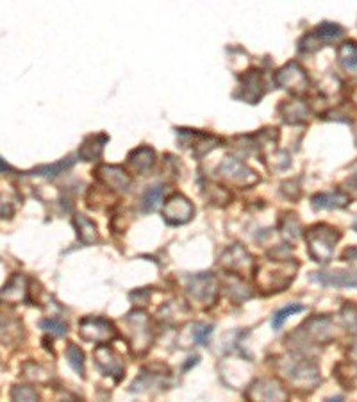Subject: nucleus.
I'll return each mask as SVG.
<instances>
[{
	"label": "nucleus",
	"mask_w": 357,
	"mask_h": 402,
	"mask_svg": "<svg viewBox=\"0 0 357 402\" xmlns=\"http://www.w3.org/2000/svg\"><path fill=\"white\" fill-rule=\"evenodd\" d=\"M343 27L342 25H336V23H330V22H325L322 23V25H318L316 27V34L320 39H327V42H330V39H336V38H342L343 36Z\"/></svg>",
	"instance_id": "29"
},
{
	"label": "nucleus",
	"mask_w": 357,
	"mask_h": 402,
	"mask_svg": "<svg viewBox=\"0 0 357 402\" xmlns=\"http://www.w3.org/2000/svg\"><path fill=\"white\" fill-rule=\"evenodd\" d=\"M277 84H279L280 88L287 89V92L300 95V93L306 92L307 86H309V79H307L306 70H304L299 63L292 61L277 72Z\"/></svg>",
	"instance_id": "9"
},
{
	"label": "nucleus",
	"mask_w": 357,
	"mask_h": 402,
	"mask_svg": "<svg viewBox=\"0 0 357 402\" xmlns=\"http://www.w3.org/2000/svg\"><path fill=\"white\" fill-rule=\"evenodd\" d=\"M15 215V204L8 195L0 194V218H11Z\"/></svg>",
	"instance_id": "36"
},
{
	"label": "nucleus",
	"mask_w": 357,
	"mask_h": 402,
	"mask_svg": "<svg viewBox=\"0 0 357 402\" xmlns=\"http://www.w3.org/2000/svg\"><path fill=\"white\" fill-rule=\"evenodd\" d=\"M79 333L84 340L93 341V344H105L117 337V329L109 320L100 317H86L79 324Z\"/></svg>",
	"instance_id": "8"
},
{
	"label": "nucleus",
	"mask_w": 357,
	"mask_h": 402,
	"mask_svg": "<svg viewBox=\"0 0 357 402\" xmlns=\"http://www.w3.org/2000/svg\"><path fill=\"white\" fill-rule=\"evenodd\" d=\"M325 402H346L343 397H332V398H327Z\"/></svg>",
	"instance_id": "38"
},
{
	"label": "nucleus",
	"mask_w": 357,
	"mask_h": 402,
	"mask_svg": "<svg viewBox=\"0 0 357 402\" xmlns=\"http://www.w3.org/2000/svg\"><path fill=\"white\" fill-rule=\"evenodd\" d=\"M315 282L322 287L332 288H357V270H332V272H315L311 275Z\"/></svg>",
	"instance_id": "14"
},
{
	"label": "nucleus",
	"mask_w": 357,
	"mask_h": 402,
	"mask_svg": "<svg viewBox=\"0 0 357 402\" xmlns=\"http://www.w3.org/2000/svg\"><path fill=\"white\" fill-rule=\"evenodd\" d=\"M70 165H72V159H63V161L56 163V165H47V167L36 168L34 174H38V175H58V174H61L63 170H66V168L70 167Z\"/></svg>",
	"instance_id": "34"
},
{
	"label": "nucleus",
	"mask_w": 357,
	"mask_h": 402,
	"mask_svg": "<svg viewBox=\"0 0 357 402\" xmlns=\"http://www.w3.org/2000/svg\"><path fill=\"white\" fill-rule=\"evenodd\" d=\"M105 144H108V136L105 134L89 136V138L84 139V144L81 145V149H79V156H81L84 161L98 159L102 156V151H104Z\"/></svg>",
	"instance_id": "22"
},
{
	"label": "nucleus",
	"mask_w": 357,
	"mask_h": 402,
	"mask_svg": "<svg viewBox=\"0 0 357 402\" xmlns=\"http://www.w3.org/2000/svg\"><path fill=\"white\" fill-rule=\"evenodd\" d=\"M188 297L200 306L214 304L218 297V281L211 274H198L188 282Z\"/></svg>",
	"instance_id": "7"
},
{
	"label": "nucleus",
	"mask_w": 357,
	"mask_h": 402,
	"mask_svg": "<svg viewBox=\"0 0 357 402\" xmlns=\"http://www.w3.org/2000/svg\"><path fill=\"white\" fill-rule=\"evenodd\" d=\"M66 358H68L70 367L74 368L79 375H84V354H82V351L77 345H68V348H66Z\"/></svg>",
	"instance_id": "26"
},
{
	"label": "nucleus",
	"mask_w": 357,
	"mask_h": 402,
	"mask_svg": "<svg viewBox=\"0 0 357 402\" xmlns=\"http://www.w3.org/2000/svg\"><path fill=\"white\" fill-rule=\"evenodd\" d=\"M95 361H97V365L105 374L113 375L117 381L124 377V361H122V358L118 356L113 348L108 347V345H98L97 351H95Z\"/></svg>",
	"instance_id": "15"
},
{
	"label": "nucleus",
	"mask_w": 357,
	"mask_h": 402,
	"mask_svg": "<svg viewBox=\"0 0 357 402\" xmlns=\"http://www.w3.org/2000/svg\"><path fill=\"white\" fill-rule=\"evenodd\" d=\"M127 324L132 329V347L138 352L147 351L152 341L150 333V320L143 311H134L127 315Z\"/></svg>",
	"instance_id": "12"
},
{
	"label": "nucleus",
	"mask_w": 357,
	"mask_h": 402,
	"mask_svg": "<svg viewBox=\"0 0 357 402\" xmlns=\"http://www.w3.org/2000/svg\"><path fill=\"white\" fill-rule=\"evenodd\" d=\"M27 294V287H25V277L22 274H15L9 282L2 288L0 291V297H4L8 302H20L22 299H25Z\"/></svg>",
	"instance_id": "23"
},
{
	"label": "nucleus",
	"mask_w": 357,
	"mask_h": 402,
	"mask_svg": "<svg viewBox=\"0 0 357 402\" xmlns=\"http://www.w3.org/2000/svg\"><path fill=\"white\" fill-rule=\"evenodd\" d=\"M353 227H356V231H357V220H356V224H353Z\"/></svg>",
	"instance_id": "39"
},
{
	"label": "nucleus",
	"mask_w": 357,
	"mask_h": 402,
	"mask_svg": "<svg viewBox=\"0 0 357 402\" xmlns=\"http://www.w3.org/2000/svg\"><path fill=\"white\" fill-rule=\"evenodd\" d=\"M24 374L27 375L29 379L38 381V383H43V379L39 377V374H48V370H45L41 365H36V363H31V361H29V363L24 365Z\"/></svg>",
	"instance_id": "35"
},
{
	"label": "nucleus",
	"mask_w": 357,
	"mask_h": 402,
	"mask_svg": "<svg viewBox=\"0 0 357 402\" xmlns=\"http://www.w3.org/2000/svg\"><path fill=\"white\" fill-rule=\"evenodd\" d=\"M346 329L357 338V304H346L342 311Z\"/></svg>",
	"instance_id": "31"
},
{
	"label": "nucleus",
	"mask_w": 357,
	"mask_h": 402,
	"mask_svg": "<svg viewBox=\"0 0 357 402\" xmlns=\"http://www.w3.org/2000/svg\"><path fill=\"white\" fill-rule=\"evenodd\" d=\"M218 175H220L223 181L231 182L234 186H241V188H247V186H252L259 181L257 174L254 170H250L245 163H241L236 158H226L223 163L218 168Z\"/></svg>",
	"instance_id": "5"
},
{
	"label": "nucleus",
	"mask_w": 357,
	"mask_h": 402,
	"mask_svg": "<svg viewBox=\"0 0 357 402\" xmlns=\"http://www.w3.org/2000/svg\"><path fill=\"white\" fill-rule=\"evenodd\" d=\"M74 224H75V229H77L79 241H81L82 245L98 244V240H100L98 229L88 217H84V215H75Z\"/></svg>",
	"instance_id": "20"
},
{
	"label": "nucleus",
	"mask_w": 357,
	"mask_h": 402,
	"mask_svg": "<svg viewBox=\"0 0 357 402\" xmlns=\"http://www.w3.org/2000/svg\"><path fill=\"white\" fill-rule=\"evenodd\" d=\"M163 186H154L150 190L145 191L143 199H141V206H143V211H154L157 208V204L161 202L163 199Z\"/></svg>",
	"instance_id": "28"
},
{
	"label": "nucleus",
	"mask_w": 357,
	"mask_h": 402,
	"mask_svg": "<svg viewBox=\"0 0 357 402\" xmlns=\"http://www.w3.org/2000/svg\"><path fill=\"white\" fill-rule=\"evenodd\" d=\"M299 263L292 259H268L256 268V287L261 294L272 295L286 290L295 279Z\"/></svg>",
	"instance_id": "1"
},
{
	"label": "nucleus",
	"mask_w": 357,
	"mask_h": 402,
	"mask_svg": "<svg viewBox=\"0 0 357 402\" xmlns=\"http://www.w3.org/2000/svg\"><path fill=\"white\" fill-rule=\"evenodd\" d=\"M280 229H283L284 236H287L290 240H295L300 231V224H299V220H297L295 215H287V218H284Z\"/></svg>",
	"instance_id": "33"
},
{
	"label": "nucleus",
	"mask_w": 357,
	"mask_h": 402,
	"mask_svg": "<svg viewBox=\"0 0 357 402\" xmlns=\"http://www.w3.org/2000/svg\"><path fill=\"white\" fill-rule=\"evenodd\" d=\"M195 208L184 195H171L163 208V217L168 224L171 225H183L193 218Z\"/></svg>",
	"instance_id": "10"
},
{
	"label": "nucleus",
	"mask_w": 357,
	"mask_h": 402,
	"mask_svg": "<svg viewBox=\"0 0 357 402\" xmlns=\"http://www.w3.org/2000/svg\"><path fill=\"white\" fill-rule=\"evenodd\" d=\"M39 327L43 331H47L48 334H54V337H65L68 333V324H66L63 318L58 317H48V318H43L39 322Z\"/></svg>",
	"instance_id": "25"
},
{
	"label": "nucleus",
	"mask_w": 357,
	"mask_h": 402,
	"mask_svg": "<svg viewBox=\"0 0 357 402\" xmlns=\"http://www.w3.org/2000/svg\"><path fill=\"white\" fill-rule=\"evenodd\" d=\"M0 172H11V165L6 163L2 158H0Z\"/></svg>",
	"instance_id": "37"
},
{
	"label": "nucleus",
	"mask_w": 357,
	"mask_h": 402,
	"mask_svg": "<svg viewBox=\"0 0 357 402\" xmlns=\"http://www.w3.org/2000/svg\"><path fill=\"white\" fill-rule=\"evenodd\" d=\"M338 61L349 74L357 75V43L345 42L338 49Z\"/></svg>",
	"instance_id": "24"
},
{
	"label": "nucleus",
	"mask_w": 357,
	"mask_h": 402,
	"mask_svg": "<svg viewBox=\"0 0 357 402\" xmlns=\"http://www.w3.org/2000/svg\"><path fill=\"white\" fill-rule=\"evenodd\" d=\"M247 398L249 402H290V394L275 377H261L250 383Z\"/></svg>",
	"instance_id": "4"
},
{
	"label": "nucleus",
	"mask_w": 357,
	"mask_h": 402,
	"mask_svg": "<svg viewBox=\"0 0 357 402\" xmlns=\"http://www.w3.org/2000/svg\"><path fill=\"white\" fill-rule=\"evenodd\" d=\"M279 370L299 390L311 391L322 383L318 367L306 358H280Z\"/></svg>",
	"instance_id": "2"
},
{
	"label": "nucleus",
	"mask_w": 357,
	"mask_h": 402,
	"mask_svg": "<svg viewBox=\"0 0 357 402\" xmlns=\"http://www.w3.org/2000/svg\"><path fill=\"white\" fill-rule=\"evenodd\" d=\"M61 402H68V401H61Z\"/></svg>",
	"instance_id": "40"
},
{
	"label": "nucleus",
	"mask_w": 357,
	"mask_h": 402,
	"mask_svg": "<svg viewBox=\"0 0 357 402\" xmlns=\"http://www.w3.org/2000/svg\"><path fill=\"white\" fill-rule=\"evenodd\" d=\"M315 209H343L350 204V197L343 191H327L311 199Z\"/></svg>",
	"instance_id": "18"
},
{
	"label": "nucleus",
	"mask_w": 357,
	"mask_h": 402,
	"mask_svg": "<svg viewBox=\"0 0 357 402\" xmlns=\"http://www.w3.org/2000/svg\"><path fill=\"white\" fill-rule=\"evenodd\" d=\"M11 398L13 402H39L38 391L27 384H18V387L13 388Z\"/></svg>",
	"instance_id": "27"
},
{
	"label": "nucleus",
	"mask_w": 357,
	"mask_h": 402,
	"mask_svg": "<svg viewBox=\"0 0 357 402\" xmlns=\"http://www.w3.org/2000/svg\"><path fill=\"white\" fill-rule=\"evenodd\" d=\"M220 265L221 268H226L227 272L238 277H247L254 272L252 256L241 245H231L229 249H226L223 254L220 256Z\"/></svg>",
	"instance_id": "6"
},
{
	"label": "nucleus",
	"mask_w": 357,
	"mask_h": 402,
	"mask_svg": "<svg viewBox=\"0 0 357 402\" xmlns=\"http://www.w3.org/2000/svg\"><path fill=\"white\" fill-rule=\"evenodd\" d=\"M155 161V152L150 147H140L129 156V167L136 174H147Z\"/></svg>",
	"instance_id": "19"
},
{
	"label": "nucleus",
	"mask_w": 357,
	"mask_h": 402,
	"mask_svg": "<svg viewBox=\"0 0 357 402\" xmlns=\"http://www.w3.org/2000/svg\"><path fill=\"white\" fill-rule=\"evenodd\" d=\"M279 111L284 120L290 122V124H304L309 116V109L300 101H286L280 106Z\"/></svg>",
	"instance_id": "21"
},
{
	"label": "nucleus",
	"mask_w": 357,
	"mask_h": 402,
	"mask_svg": "<svg viewBox=\"0 0 357 402\" xmlns=\"http://www.w3.org/2000/svg\"><path fill=\"white\" fill-rule=\"evenodd\" d=\"M263 95H264V82L259 70H250V72H247L245 75H241L240 92L236 93L238 99L249 102V104H257V101H259Z\"/></svg>",
	"instance_id": "13"
},
{
	"label": "nucleus",
	"mask_w": 357,
	"mask_h": 402,
	"mask_svg": "<svg viewBox=\"0 0 357 402\" xmlns=\"http://www.w3.org/2000/svg\"><path fill=\"white\" fill-rule=\"evenodd\" d=\"M24 338V325L20 318L0 302V341L6 345H16Z\"/></svg>",
	"instance_id": "11"
},
{
	"label": "nucleus",
	"mask_w": 357,
	"mask_h": 402,
	"mask_svg": "<svg viewBox=\"0 0 357 402\" xmlns=\"http://www.w3.org/2000/svg\"><path fill=\"white\" fill-rule=\"evenodd\" d=\"M338 229L330 227L327 224H316L307 229L306 240L309 256L315 259L316 263H329L334 256V249L339 240Z\"/></svg>",
	"instance_id": "3"
},
{
	"label": "nucleus",
	"mask_w": 357,
	"mask_h": 402,
	"mask_svg": "<svg viewBox=\"0 0 357 402\" xmlns=\"http://www.w3.org/2000/svg\"><path fill=\"white\" fill-rule=\"evenodd\" d=\"M300 311H304V306L300 304H292V306H286V308H283V310H279L275 313V317H273V329H280L284 325V322L287 320L290 317H293V315L300 313Z\"/></svg>",
	"instance_id": "30"
},
{
	"label": "nucleus",
	"mask_w": 357,
	"mask_h": 402,
	"mask_svg": "<svg viewBox=\"0 0 357 402\" xmlns=\"http://www.w3.org/2000/svg\"><path fill=\"white\" fill-rule=\"evenodd\" d=\"M306 331H300L302 334H306L307 340L316 341V344H327L334 338V329H332V322L327 317H316L311 318L309 322L304 324Z\"/></svg>",
	"instance_id": "17"
},
{
	"label": "nucleus",
	"mask_w": 357,
	"mask_h": 402,
	"mask_svg": "<svg viewBox=\"0 0 357 402\" xmlns=\"http://www.w3.org/2000/svg\"><path fill=\"white\" fill-rule=\"evenodd\" d=\"M97 177L109 190L127 191L131 188V177L120 167L102 165V167L97 168Z\"/></svg>",
	"instance_id": "16"
},
{
	"label": "nucleus",
	"mask_w": 357,
	"mask_h": 402,
	"mask_svg": "<svg viewBox=\"0 0 357 402\" xmlns=\"http://www.w3.org/2000/svg\"><path fill=\"white\" fill-rule=\"evenodd\" d=\"M211 333H213V325L195 324L193 331H191V340H193V344L206 345L207 340H209Z\"/></svg>",
	"instance_id": "32"
}]
</instances>
